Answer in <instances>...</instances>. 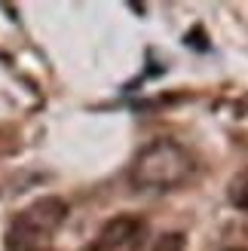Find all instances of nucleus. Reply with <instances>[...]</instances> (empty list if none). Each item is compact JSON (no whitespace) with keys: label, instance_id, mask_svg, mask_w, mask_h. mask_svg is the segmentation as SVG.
<instances>
[{"label":"nucleus","instance_id":"obj_1","mask_svg":"<svg viewBox=\"0 0 248 251\" xmlns=\"http://www.w3.org/2000/svg\"><path fill=\"white\" fill-rule=\"evenodd\" d=\"M196 172L193 156L172 138H156L138 150L132 162V181L141 190H178Z\"/></svg>","mask_w":248,"mask_h":251},{"label":"nucleus","instance_id":"obj_3","mask_svg":"<svg viewBox=\"0 0 248 251\" xmlns=\"http://www.w3.org/2000/svg\"><path fill=\"white\" fill-rule=\"evenodd\" d=\"M147 239V224L138 215H117L110 218L98 236L80 251H141Z\"/></svg>","mask_w":248,"mask_h":251},{"label":"nucleus","instance_id":"obj_4","mask_svg":"<svg viewBox=\"0 0 248 251\" xmlns=\"http://www.w3.org/2000/svg\"><path fill=\"white\" fill-rule=\"evenodd\" d=\"M227 196H230V202L236 205V208L248 211V169L236 172V175H233V178H230V187H227Z\"/></svg>","mask_w":248,"mask_h":251},{"label":"nucleus","instance_id":"obj_6","mask_svg":"<svg viewBox=\"0 0 248 251\" xmlns=\"http://www.w3.org/2000/svg\"><path fill=\"white\" fill-rule=\"evenodd\" d=\"M230 251H242V248H230Z\"/></svg>","mask_w":248,"mask_h":251},{"label":"nucleus","instance_id":"obj_5","mask_svg":"<svg viewBox=\"0 0 248 251\" xmlns=\"http://www.w3.org/2000/svg\"><path fill=\"white\" fill-rule=\"evenodd\" d=\"M153 251H184V236L181 233H166V236H159Z\"/></svg>","mask_w":248,"mask_h":251},{"label":"nucleus","instance_id":"obj_2","mask_svg":"<svg viewBox=\"0 0 248 251\" xmlns=\"http://www.w3.org/2000/svg\"><path fill=\"white\" fill-rule=\"evenodd\" d=\"M68 218V202L58 196H43L22 208L9 221L3 248L6 251H55V233Z\"/></svg>","mask_w":248,"mask_h":251}]
</instances>
